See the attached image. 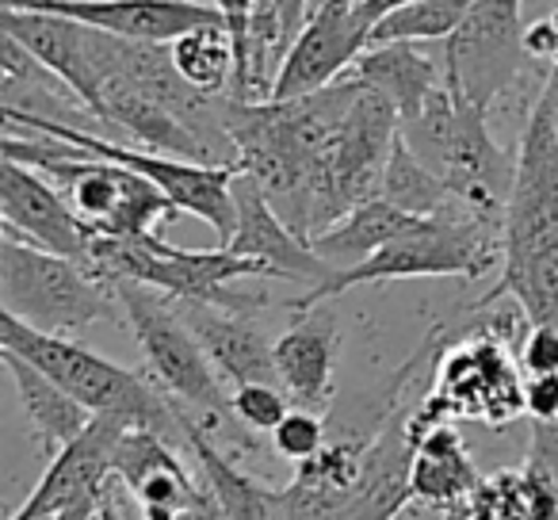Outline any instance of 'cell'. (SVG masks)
<instances>
[{"instance_id":"6da1fadb","label":"cell","mask_w":558,"mask_h":520,"mask_svg":"<svg viewBox=\"0 0 558 520\" xmlns=\"http://www.w3.org/2000/svg\"><path fill=\"white\" fill-rule=\"evenodd\" d=\"M501 241V276L474 311L512 299L527 326L558 329V65H550L520 131Z\"/></svg>"},{"instance_id":"7a4b0ae2","label":"cell","mask_w":558,"mask_h":520,"mask_svg":"<svg viewBox=\"0 0 558 520\" xmlns=\"http://www.w3.org/2000/svg\"><path fill=\"white\" fill-rule=\"evenodd\" d=\"M0 349H12L27 356L35 367L54 375L77 402H85L93 413H108L126 425L154 428L177 448H187V406L165 395L154 379L131 372V367L116 364V360L100 356V352L85 349V344L70 341L62 334H47L16 314L0 311Z\"/></svg>"},{"instance_id":"3957f363","label":"cell","mask_w":558,"mask_h":520,"mask_svg":"<svg viewBox=\"0 0 558 520\" xmlns=\"http://www.w3.org/2000/svg\"><path fill=\"white\" fill-rule=\"evenodd\" d=\"M4 157L24 161L65 192L85 226L108 238H146L157 226L184 215L161 188L126 165L104 161L62 138L39 131H4Z\"/></svg>"},{"instance_id":"277c9868","label":"cell","mask_w":558,"mask_h":520,"mask_svg":"<svg viewBox=\"0 0 558 520\" xmlns=\"http://www.w3.org/2000/svg\"><path fill=\"white\" fill-rule=\"evenodd\" d=\"M505 226L486 222L474 215H433L421 218L405 233L372 253L352 268H341L306 295L291 299V311H311L318 303H333L337 295L364 283H390V280H440V276H463L482 280L505 261Z\"/></svg>"},{"instance_id":"5b68a950","label":"cell","mask_w":558,"mask_h":520,"mask_svg":"<svg viewBox=\"0 0 558 520\" xmlns=\"http://www.w3.org/2000/svg\"><path fill=\"white\" fill-rule=\"evenodd\" d=\"M0 311L47 334H73L93 322H126L116 283L88 273L81 261L9 233L0 238Z\"/></svg>"},{"instance_id":"8992f818","label":"cell","mask_w":558,"mask_h":520,"mask_svg":"<svg viewBox=\"0 0 558 520\" xmlns=\"http://www.w3.org/2000/svg\"><path fill=\"white\" fill-rule=\"evenodd\" d=\"M116 295L126 326H131L134 341L146 356L149 379L165 395H172L187 410L199 413L203 421L222 425L226 418H233L230 395L222 390V375L210 364L207 349L192 334L184 314L177 311V299L134 280H116Z\"/></svg>"},{"instance_id":"52a82bcc","label":"cell","mask_w":558,"mask_h":520,"mask_svg":"<svg viewBox=\"0 0 558 520\" xmlns=\"http://www.w3.org/2000/svg\"><path fill=\"white\" fill-rule=\"evenodd\" d=\"M4 131H39L50 138H62L70 146L85 149L104 161L126 165V169L149 177L184 215H195L218 233V241H230L233 226H238V203H233V177L238 165H199L184 161V157L157 154V149L126 146V142H111L100 131H85L77 123H62V119L47 116H27V111H4Z\"/></svg>"},{"instance_id":"ba28073f","label":"cell","mask_w":558,"mask_h":520,"mask_svg":"<svg viewBox=\"0 0 558 520\" xmlns=\"http://www.w3.org/2000/svg\"><path fill=\"white\" fill-rule=\"evenodd\" d=\"M524 413V383L517 364L501 344V334H471L459 341L436 367V383L417 406V413L405 418L410 433L433 425H456V421H489L509 425Z\"/></svg>"},{"instance_id":"9c48e42d","label":"cell","mask_w":558,"mask_h":520,"mask_svg":"<svg viewBox=\"0 0 558 520\" xmlns=\"http://www.w3.org/2000/svg\"><path fill=\"white\" fill-rule=\"evenodd\" d=\"M520 9L524 0H474L463 24L444 39L448 85L482 111L494 108L532 62Z\"/></svg>"},{"instance_id":"30bf717a","label":"cell","mask_w":558,"mask_h":520,"mask_svg":"<svg viewBox=\"0 0 558 520\" xmlns=\"http://www.w3.org/2000/svg\"><path fill=\"white\" fill-rule=\"evenodd\" d=\"M372 43L360 0H318L279 65L271 100H295L341 81Z\"/></svg>"},{"instance_id":"8fae6325","label":"cell","mask_w":558,"mask_h":520,"mask_svg":"<svg viewBox=\"0 0 558 520\" xmlns=\"http://www.w3.org/2000/svg\"><path fill=\"white\" fill-rule=\"evenodd\" d=\"M0 226L9 238L32 241L81 265L88 261L96 238L54 180L12 157H4L0 165Z\"/></svg>"},{"instance_id":"7c38bea8","label":"cell","mask_w":558,"mask_h":520,"mask_svg":"<svg viewBox=\"0 0 558 520\" xmlns=\"http://www.w3.org/2000/svg\"><path fill=\"white\" fill-rule=\"evenodd\" d=\"M126 433V421L96 413L81 436H73L65 448L50 456L39 486L27 494V501L9 520H50L58 512L73 509L81 501H93L116 474V448Z\"/></svg>"},{"instance_id":"4fadbf2b","label":"cell","mask_w":558,"mask_h":520,"mask_svg":"<svg viewBox=\"0 0 558 520\" xmlns=\"http://www.w3.org/2000/svg\"><path fill=\"white\" fill-rule=\"evenodd\" d=\"M4 9L54 12L134 43H172L192 27L222 20L207 0H4Z\"/></svg>"},{"instance_id":"5bb4252c","label":"cell","mask_w":558,"mask_h":520,"mask_svg":"<svg viewBox=\"0 0 558 520\" xmlns=\"http://www.w3.org/2000/svg\"><path fill=\"white\" fill-rule=\"evenodd\" d=\"M233 203H238V226H233L226 249L241 256H253L268 268V276H279V280H295V283H311L318 288L322 280L333 276V268L322 261L311 249V241L299 238L279 210L268 203V195L260 192L248 172H238L233 177Z\"/></svg>"},{"instance_id":"9a60e30c","label":"cell","mask_w":558,"mask_h":520,"mask_svg":"<svg viewBox=\"0 0 558 520\" xmlns=\"http://www.w3.org/2000/svg\"><path fill=\"white\" fill-rule=\"evenodd\" d=\"M177 451V444L138 425H126L123 440H119L116 479L134 494L146 520H180L187 509H195V501L207 489L187 474Z\"/></svg>"},{"instance_id":"2e32d148","label":"cell","mask_w":558,"mask_h":520,"mask_svg":"<svg viewBox=\"0 0 558 520\" xmlns=\"http://www.w3.org/2000/svg\"><path fill=\"white\" fill-rule=\"evenodd\" d=\"M341 352V326L333 306L318 303L299 311V322L276 341L279 383L295 406L322 410L333 398V364Z\"/></svg>"},{"instance_id":"e0dca14e","label":"cell","mask_w":558,"mask_h":520,"mask_svg":"<svg viewBox=\"0 0 558 520\" xmlns=\"http://www.w3.org/2000/svg\"><path fill=\"white\" fill-rule=\"evenodd\" d=\"M177 311L184 314V322L199 337V344L207 349L210 364L218 367L222 379H230L233 387H241V383H279L276 344L260 334L256 322H248V314L222 311V306L210 303H184V299H177Z\"/></svg>"},{"instance_id":"ac0fdd59","label":"cell","mask_w":558,"mask_h":520,"mask_svg":"<svg viewBox=\"0 0 558 520\" xmlns=\"http://www.w3.org/2000/svg\"><path fill=\"white\" fill-rule=\"evenodd\" d=\"M413 440V467H410V489L413 501L436 505V509H459L471 501L478 489L482 474L474 467L471 451L463 448L456 425H433L410 433Z\"/></svg>"},{"instance_id":"d6986e66","label":"cell","mask_w":558,"mask_h":520,"mask_svg":"<svg viewBox=\"0 0 558 520\" xmlns=\"http://www.w3.org/2000/svg\"><path fill=\"white\" fill-rule=\"evenodd\" d=\"M0 360L9 367V379L16 383L20 406H24L27 421H32V428H35V440L47 451V459L54 456L58 448H65L73 436L85 433L96 413L88 410L85 402H77L54 375H47L43 367H35L32 360L12 349H0Z\"/></svg>"},{"instance_id":"ffe728a7","label":"cell","mask_w":558,"mask_h":520,"mask_svg":"<svg viewBox=\"0 0 558 520\" xmlns=\"http://www.w3.org/2000/svg\"><path fill=\"white\" fill-rule=\"evenodd\" d=\"M349 77L364 81L375 93L387 96L395 104L398 119H410L448 81V70H440L433 55H425L417 43H372L352 62Z\"/></svg>"},{"instance_id":"44dd1931","label":"cell","mask_w":558,"mask_h":520,"mask_svg":"<svg viewBox=\"0 0 558 520\" xmlns=\"http://www.w3.org/2000/svg\"><path fill=\"white\" fill-rule=\"evenodd\" d=\"M187 451L199 459L203 486L215 494V501L222 505L230 520H288V497H283V489L260 486L241 467H233L215 448V436L207 433V425L199 418H192V410H187Z\"/></svg>"},{"instance_id":"7402d4cb","label":"cell","mask_w":558,"mask_h":520,"mask_svg":"<svg viewBox=\"0 0 558 520\" xmlns=\"http://www.w3.org/2000/svg\"><path fill=\"white\" fill-rule=\"evenodd\" d=\"M0 111H27L47 119H62V111H73L93 119L85 100L9 32L0 39Z\"/></svg>"},{"instance_id":"603a6c76","label":"cell","mask_w":558,"mask_h":520,"mask_svg":"<svg viewBox=\"0 0 558 520\" xmlns=\"http://www.w3.org/2000/svg\"><path fill=\"white\" fill-rule=\"evenodd\" d=\"M417 222H421L417 215H410V210L395 207L390 199L375 195V199L352 207L344 218H337L318 238H311V249L333 268V273H341V268H352V265H360V261H367L372 253H379L387 241H395L398 233H405Z\"/></svg>"},{"instance_id":"cb8c5ba5","label":"cell","mask_w":558,"mask_h":520,"mask_svg":"<svg viewBox=\"0 0 558 520\" xmlns=\"http://www.w3.org/2000/svg\"><path fill=\"white\" fill-rule=\"evenodd\" d=\"M466 520H558V497L527 467H505L478 482Z\"/></svg>"},{"instance_id":"d4e9b609","label":"cell","mask_w":558,"mask_h":520,"mask_svg":"<svg viewBox=\"0 0 558 520\" xmlns=\"http://www.w3.org/2000/svg\"><path fill=\"white\" fill-rule=\"evenodd\" d=\"M172 65L192 88L207 96H230L233 85V39L226 20L192 27L187 35L169 43Z\"/></svg>"},{"instance_id":"484cf974","label":"cell","mask_w":558,"mask_h":520,"mask_svg":"<svg viewBox=\"0 0 558 520\" xmlns=\"http://www.w3.org/2000/svg\"><path fill=\"white\" fill-rule=\"evenodd\" d=\"M383 199H390L395 207L410 210V215H417V218L459 215V203H456V195H451V188L405 146L402 131H398L395 149H390L387 177H383Z\"/></svg>"},{"instance_id":"4316f807","label":"cell","mask_w":558,"mask_h":520,"mask_svg":"<svg viewBox=\"0 0 558 520\" xmlns=\"http://www.w3.org/2000/svg\"><path fill=\"white\" fill-rule=\"evenodd\" d=\"M471 4L474 0H413L372 27V43H444L463 24Z\"/></svg>"},{"instance_id":"83f0119b","label":"cell","mask_w":558,"mask_h":520,"mask_svg":"<svg viewBox=\"0 0 558 520\" xmlns=\"http://www.w3.org/2000/svg\"><path fill=\"white\" fill-rule=\"evenodd\" d=\"M230 410L253 433H271L291 413V395L279 383H241L230 395Z\"/></svg>"},{"instance_id":"f1b7e54d","label":"cell","mask_w":558,"mask_h":520,"mask_svg":"<svg viewBox=\"0 0 558 520\" xmlns=\"http://www.w3.org/2000/svg\"><path fill=\"white\" fill-rule=\"evenodd\" d=\"M271 448L276 456H283L288 463H306L314 459L322 448H326V421L318 418V410H306V406H295L288 418L271 428Z\"/></svg>"},{"instance_id":"f546056e","label":"cell","mask_w":558,"mask_h":520,"mask_svg":"<svg viewBox=\"0 0 558 520\" xmlns=\"http://www.w3.org/2000/svg\"><path fill=\"white\" fill-rule=\"evenodd\" d=\"M524 467L558 497V421H535Z\"/></svg>"},{"instance_id":"4dcf8cb0","label":"cell","mask_w":558,"mask_h":520,"mask_svg":"<svg viewBox=\"0 0 558 520\" xmlns=\"http://www.w3.org/2000/svg\"><path fill=\"white\" fill-rule=\"evenodd\" d=\"M520 367L524 375L558 372V329L555 326H527V337L520 344Z\"/></svg>"},{"instance_id":"1f68e13d","label":"cell","mask_w":558,"mask_h":520,"mask_svg":"<svg viewBox=\"0 0 558 520\" xmlns=\"http://www.w3.org/2000/svg\"><path fill=\"white\" fill-rule=\"evenodd\" d=\"M524 413H532L535 421H558V372L527 375Z\"/></svg>"},{"instance_id":"d6a6232c","label":"cell","mask_w":558,"mask_h":520,"mask_svg":"<svg viewBox=\"0 0 558 520\" xmlns=\"http://www.w3.org/2000/svg\"><path fill=\"white\" fill-rule=\"evenodd\" d=\"M527 50H532L535 62L558 65V4L527 27Z\"/></svg>"},{"instance_id":"836d02e7","label":"cell","mask_w":558,"mask_h":520,"mask_svg":"<svg viewBox=\"0 0 558 520\" xmlns=\"http://www.w3.org/2000/svg\"><path fill=\"white\" fill-rule=\"evenodd\" d=\"M207 4H215V9L222 12V20H226V27H230V39L233 43L245 35L248 16H253V9H256V0H207Z\"/></svg>"},{"instance_id":"e575fe53","label":"cell","mask_w":558,"mask_h":520,"mask_svg":"<svg viewBox=\"0 0 558 520\" xmlns=\"http://www.w3.org/2000/svg\"><path fill=\"white\" fill-rule=\"evenodd\" d=\"M96 520H126L123 501H119V479L111 474V482L100 494V509H96Z\"/></svg>"},{"instance_id":"d590c367","label":"cell","mask_w":558,"mask_h":520,"mask_svg":"<svg viewBox=\"0 0 558 520\" xmlns=\"http://www.w3.org/2000/svg\"><path fill=\"white\" fill-rule=\"evenodd\" d=\"M180 520H230V517H226V509L215 501V494H210V489H203V497L195 501V509H187Z\"/></svg>"},{"instance_id":"8d00e7d4","label":"cell","mask_w":558,"mask_h":520,"mask_svg":"<svg viewBox=\"0 0 558 520\" xmlns=\"http://www.w3.org/2000/svg\"><path fill=\"white\" fill-rule=\"evenodd\" d=\"M405 4H413V0H360V12H364V20L375 27L383 16H387V12L405 9Z\"/></svg>"},{"instance_id":"74e56055","label":"cell","mask_w":558,"mask_h":520,"mask_svg":"<svg viewBox=\"0 0 558 520\" xmlns=\"http://www.w3.org/2000/svg\"><path fill=\"white\" fill-rule=\"evenodd\" d=\"M96 509H100V497H93V501L73 505V509L58 512V517H50V520H96Z\"/></svg>"},{"instance_id":"f35d334b","label":"cell","mask_w":558,"mask_h":520,"mask_svg":"<svg viewBox=\"0 0 558 520\" xmlns=\"http://www.w3.org/2000/svg\"><path fill=\"white\" fill-rule=\"evenodd\" d=\"M440 520H466V505H459V509H444Z\"/></svg>"},{"instance_id":"ab89813d","label":"cell","mask_w":558,"mask_h":520,"mask_svg":"<svg viewBox=\"0 0 558 520\" xmlns=\"http://www.w3.org/2000/svg\"><path fill=\"white\" fill-rule=\"evenodd\" d=\"M314 4H318V0H314ZM314 4H311V9H314Z\"/></svg>"}]
</instances>
